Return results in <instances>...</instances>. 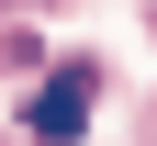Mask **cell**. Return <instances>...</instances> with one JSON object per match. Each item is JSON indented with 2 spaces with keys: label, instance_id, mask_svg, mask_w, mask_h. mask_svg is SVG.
<instances>
[{
  "label": "cell",
  "instance_id": "obj_1",
  "mask_svg": "<svg viewBox=\"0 0 157 146\" xmlns=\"http://www.w3.org/2000/svg\"><path fill=\"white\" fill-rule=\"evenodd\" d=\"M90 79H101V68H56L45 90H34V112H23V124H34V146H67L78 124H90Z\"/></svg>",
  "mask_w": 157,
  "mask_h": 146
}]
</instances>
